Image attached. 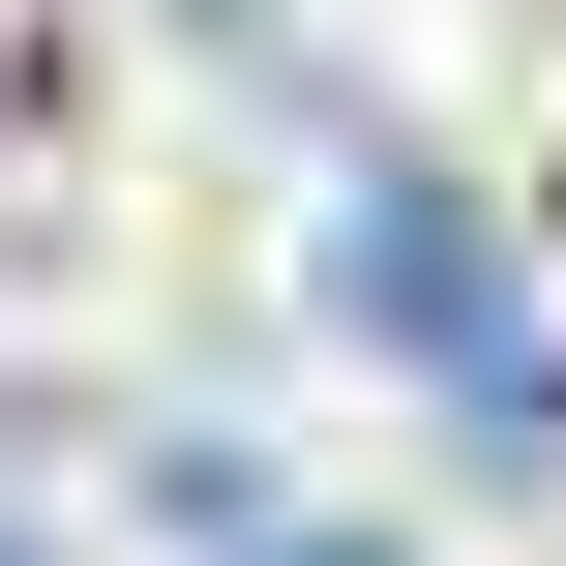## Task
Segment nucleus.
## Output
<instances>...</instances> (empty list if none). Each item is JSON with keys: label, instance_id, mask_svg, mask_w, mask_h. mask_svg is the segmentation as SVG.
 Wrapping results in <instances>:
<instances>
[{"label": "nucleus", "instance_id": "f257e3e1", "mask_svg": "<svg viewBox=\"0 0 566 566\" xmlns=\"http://www.w3.org/2000/svg\"><path fill=\"white\" fill-rule=\"evenodd\" d=\"M269 566H388V537H269Z\"/></svg>", "mask_w": 566, "mask_h": 566}]
</instances>
